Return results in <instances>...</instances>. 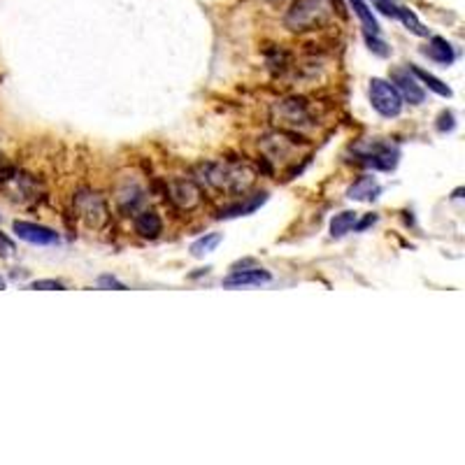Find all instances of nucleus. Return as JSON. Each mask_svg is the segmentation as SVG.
Listing matches in <instances>:
<instances>
[{
    "mask_svg": "<svg viewBox=\"0 0 465 465\" xmlns=\"http://www.w3.org/2000/svg\"><path fill=\"white\" fill-rule=\"evenodd\" d=\"M200 179L214 191L240 196L256 182V168L247 161H212L198 168Z\"/></svg>",
    "mask_w": 465,
    "mask_h": 465,
    "instance_id": "f257e3e1",
    "label": "nucleus"
},
{
    "mask_svg": "<svg viewBox=\"0 0 465 465\" xmlns=\"http://www.w3.org/2000/svg\"><path fill=\"white\" fill-rule=\"evenodd\" d=\"M328 15H330L328 0H296L289 8L287 17H284V24H287L289 31L305 33L321 26L328 19Z\"/></svg>",
    "mask_w": 465,
    "mask_h": 465,
    "instance_id": "f03ea898",
    "label": "nucleus"
},
{
    "mask_svg": "<svg viewBox=\"0 0 465 465\" xmlns=\"http://www.w3.org/2000/svg\"><path fill=\"white\" fill-rule=\"evenodd\" d=\"M351 151L360 163L370 165V168H374V170H384V172L393 170L395 165H398V158H400V151L395 149L393 144L379 142V140L356 144Z\"/></svg>",
    "mask_w": 465,
    "mask_h": 465,
    "instance_id": "7ed1b4c3",
    "label": "nucleus"
},
{
    "mask_svg": "<svg viewBox=\"0 0 465 465\" xmlns=\"http://www.w3.org/2000/svg\"><path fill=\"white\" fill-rule=\"evenodd\" d=\"M367 96H370V105L374 112L386 116V119H393V116H398L402 112V102L405 100L400 98V93L395 91L391 82L379 79V77L370 79V91H367Z\"/></svg>",
    "mask_w": 465,
    "mask_h": 465,
    "instance_id": "20e7f679",
    "label": "nucleus"
},
{
    "mask_svg": "<svg viewBox=\"0 0 465 465\" xmlns=\"http://www.w3.org/2000/svg\"><path fill=\"white\" fill-rule=\"evenodd\" d=\"M75 210L89 228H102L107 224V203L98 193H79L75 198Z\"/></svg>",
    "mask_w": 465,
    "mask_h": 465,
    "instance_id": "39448f33",
    "label": "nucleus"
},
{
    "mask_svg": "<svg viewBox=\"0 0 465 465\" xmlns=\"http://www.w3.org/2000/svg\"><path fill=\"white\" fill-rule=\"evenodd\" d=\"M273 116L282 123V126H287V128H296L298 130V128L312 126V114H310L307 102L298 100V98L280 100L273 107Z\"/></svg>",
    "mask_w": 465,
    "mask_h": 465,
    "instance_id": "423d86ee",
    "label": "nucleus"
},
{
    "mask_svg": "<svg viewBox=\"0 0 465 465\" xmlns=\"http://www.w3.org/2000/svg\"><path fill=\"white\" fill-rule=\"evenodd\" d=\"M391 84L400 93V98L407 100L409 105H421L426 100V91H423V86L419 84V79L414 77V73L409 68H395V70H391Z\"/></svg>",
    "mask_w": 465,
    "mask_h": 465,
    "instance_id": "0eeeda50",
    "label": "nucleus"
},
{
    "mask_svg": "<svg viewBox=\"0 0 465 465\" xmlns=\"http://www.w3.org/2000/svg\"><path fill=\"white\" fill-rule=\"evenodd\" d=\"M168 198L172 205H177L179 210H196L200 205V189L191 179H172L168 184Z\"/></svg>",
    "mask_w": 465,
    "mask_h": 465,
    "instance_id": "6e6552de",
    "label": "nucleus"
},
{
    "mask_svg": "<svg viewBox=\"0 0 465 465\" xmlns=\"http://www.w3.org/2000/svg\"><path fill=\"white\" fill-rule=\"evenodd\" d=\"M12 231H15L19 240L31 242V245H38V247L56 245L59 242L56 231H52V228H47V226H40V224H33V221H15V224H12Z\"/></svg>",
    "mask_w": 465,
    "mask_h": 465,
    "instance_id": "1a4fd4ad",
    "label": "nucleus"
},
{
    "mask_svg": "<svg viewBox=\"0 0 465 465\" xmlns=\"http://www.w3.org/2000/svg\"><path fill=\"white\" fill-rule=\"evenodd\" d=\"M273 280V275L263 268H249V270H233L224 280L226 289H242V287H261Z\"/></svg>",
    "mask_w": 465,
    "mask_h": 465,
    "instance_id": "9d476101",
    "label": "nucleus"
},
{
    "mask_svg": "<svg viewBox=\"0 0 465 465\" xmlns=\"http://www.w3.org/2000/svg\"><path fill=\"white\" fill-rule=\"evenodd\" d=\"M423 54H426L430 61L440 63V66H451L454 63V59H456L454 47H451L444 38H430V43L426 45Z\"/></svg>",
    "mask_w": 465,
    "mask_h": 465,
    "instance_id": "9b49d317",
    "label": "nucleus"
},
{
    "mask_svg": "<svg viewBox=\"0 0 465 465\" xmlns=\"http://www.w3.org/2000/svg\"><path fill=\"white\" fill-rule=\"evenodd\" d=\"M268 200V193L263 191V193H256V196L252 198V200H245V203H235V205H228V207H224L219 214H217V219H235V217H245V214H252V212H256L259 207L266 203Z\"/></svg>",
    "mask_w": 465,
    "mask_h": 465,
    "instance_id": "f8f14e48",
    "label": "nucleus"
},
{
    "mask_svg": "<svg viewBox=\"0 0 465 465\" xmlns=\"http://www.w3.org/2000/svg\"><path fill=\"white\" fill-rule=\"evenodd\" d=\"M135 231L142 235V238H158L163 231V221L154 210H144L135 217Z\"/></svg>",
    "mask_w": 465,
    "mask_h": 465,
    "instance_id": "ddd939ff",
    "label": "nucleus"
},
{
    "mask_svg": "<svg viewBox=\"0 0 465 465\" xmlns=\"http://www.w3.org/2000/svg\"><path fill=\"white\" fill-rule=\"evenodd\" d=\"M379 193H381V186L374 182V177H360L349 186V189H346V198H351V200H374Z\"/></svg>",
    "mask_w": 465,
    "mask_h": 465,
    "instance_id": "4468645a",
    "label": "nucleus"
},
{
    "mask_svg": "<svg viewBox=\"0 0 465 465\" xmlns=\"http://www.w3.org/2000/svg\"><path fill=\"white\" fill-rule=\"evenodd\" d=\"M224 242V235L221 233H205L203 238H198L196 242L191 245V256H196V259H203V256L217 252V247Z\"/></svg>",
    "mask_w": 465,
    "mask_h": 465,
    "instance_id": "2eb2a0df",
    "label": "nucleus"
},
{
    "mask_svg": "<svg viewBox=\"0 0 465 465\" xmlns=\"http://www.w3.org/2000/svg\"><path fill=\"white\" fill-rule=\"evenodd\" d=\"M356 221H358V214L353 210L335 214V217L330 219V235H333V238H344V235L353 228Z\"/></svg>",
    "mask_w": 465,
    "mask_h": 465,
    "instance_id": "dca6fc26",
    "label": "nucleus"
},
{
    "mask_svg": "<svg viewBox=\"0 0 465 465\" xmlns=\"http://www.w3.org/2000/svg\"><path fill=\"white\" fill-rule=\"evenodd\" d=\"M409 70H412V73H414V77H416V79H421L423 84H426L433 93L442 96V98H451V96H454V91H451V89H449L447 84H444L442 79H437L435 75H430V73H426V70H421V68H409Z\"/></svg>",
    "mask_w": 465,
    "mask_h": 465,
    "instance_id": "f3484780",
    "label": "nucleus"
},
{
    "mask_svg": "<svg viewBox=\"0 0 465 465\" xmlns=\"http://www.w3.org/2000/svg\"><path fill=\"white\" fill-rule=\"evenodd\" d=\"M349 3H351L353 12H356V15H358L360 24H363L365 33H372V36H379V24H377V19L372 17V12L367 10V5L363 3V0H349Z\"/></svg>",
    "mask_w": 465,
    "mask_h": 465,
    "instance_id": "a211bd4d",
    "label": "nucleus"
},
{
    "mask_svg": "<svg viewBox=\"0 0 465 465\" xmlns=\"http://www.w3.org/2000/svg\"><path fill=\"white\" fill-rule=\"evenodd\" d=\"M395 17H398L400 22L405 24V29H407V31H412L414 36H419V38H428V29H426V26H423V24L419 22V17H416L414 12L409 10V8H400V5H398V15H395Z\"/></svg>",
    "mask_w": 465,
    "mask_h": 465,
    "instance_id": "6ab92c4d",
    "label": "nucleus"
},
{
    "mask_svg": "<svg viewBox=\"0 0 465 465\" xmlns=\"http://www.w3.org/2000/svg\"><path fill=\"white\" fill-rule=\"evenodd\" d=\"M365 43H367V47H370V52L372 54H377V56H388V45L384 43V40H379V36H372V33H365Z\"/></svg>",
    "mask_w": 465,
    "mask_h": 465,
    "instance_id": "aec40b11",
    "label": "nucleus"
},
{
    "mask_svg": "<svg viewBox=\"0 0 465 465\" xmlns=\"http://www.w3.org/2000/svg\"><path fill=\"white\" fill-rule=\"evenodd\" d=\"M454 128H456L454 112H442L440 116H437V130H440V133H451Z\"/></svg>",
    "mask_w": 465,
    "mask_h": 465,
    "instance_id": "412c9836",
    "label": "nucleus"
},
{
    "mask_svg": "<svg viewBox=\"0 0 465 465\" xmlns=\"http://www.w3.org/2000/svg\"><path fill=\"white\" fill-rule=\"evenodd\" d=\"M31 289H45V291H52V289H66L63 284L61 282H56V280H38V282H33L31 284Z\"/></svg>",
    "mask_w": 465,
    "mask_h": 465,
    "instance_id": "4be33fe9",
    "label": "nucleus"
},
{
    "mask_svg": "<svg viewBox=\"0 0 465 465\" xmlns=\"http://www.w3.org/2000/svg\"><path fill=\"white\" fill-rule=\"evenodd\" d=\"M377 8L384 12L386 17L398 15V5H395V0H377Z\"/></svg>",
    "mask_w": 465,
    "mask_h": 465,
    "instance_id": "5701e85b",
    "label": "nucleus"
},
{
    "mask_svg": "<svg viewBox=\"0 0 465 465\" xmlns=\"http://www.w3.org/2000/svg\"><path fill=\"white\" fill-rule=\"evenodd\" d=\"M12 254H15V242L8 235L0 233V256H12Z\"/></svg>",
    "mask_w": 465,
    "mask_h": 465,
    "instance_id": "b1692460",
    "label": "nucleus"
},
{
    "mask_svg": "<svg viewBox=\"0 0 465 465\" xmlns=\"http://www.w3.org/2000/svg\"><path fill=\"white\" fill-rule=\"evenodd\" d=\"M98 287H100V289H119V291L126 289L121 282H116L114 277H100V280H98Z\"/></svg>",
    "mask_w": 465,
    "mask_h": 465,
    "instance_id": "393cba45",
    "label": "nucleus"
},
{
    "mask_svg": "<svg viewBox=\"0 0 465 465\" xmlns=\"http://www.w3.org/2000/svg\"><path fill=\"white\" fill-rule=\"evenodd\" d=\"M374 221H377V217H374V214H367V217L360 221V224H353V228H356V231H365L367 226H372Z\"/></svg>",
    "mask_w": 465,
    "mask_h": 465,
    "instance_id": "a878e982",
    "label": "nucleus"
},
{
    "mask_svg": "<svg viewBox=\"0 0 465 465\" xmlns=\"http://www.w3.org/2000/svg\"><path fill=\"white\" fill-rule=\"evenodd\" d=\"M0 289H5V282H3V280H0Z\"/></svg>",
    "mask_w": 465,
    "mask_h": 465,
    "instance_id": "bb28decb",
    "label": "nucleus"
},
{
    "mask_svg": "<svg viewBox=\"0 0 465 465\" xmlns=\"http://www.w3.org/2000/svg\"><path fill=\"white\" fill-rule=\"evenodd\" d=\"M268 3H280V0H268Z\"/></svg>",
    "mask_w": 465,
    "mask_h": 465,
    "instance_id": "cd10ccee",
    "label": "nucleus"
}]
</instances>
